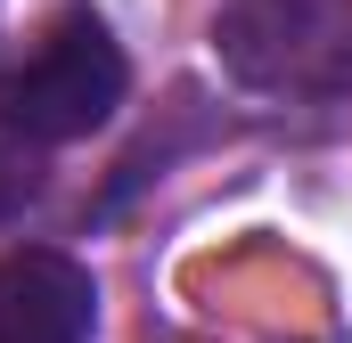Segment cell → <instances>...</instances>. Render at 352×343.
I'll use <instances>...</instances> for the list:
<instances>
[{
	"label": "cell",
	"instance_id": "cell-2",
	"mask_svg": "<svg viewBox=\"0 0 352 343\" xmlns=\"http://www.w3.org/2000/svg\"><path fill=\"white\" fill-rule=\"evenodd\" d=\"M131 90V66H123V41L90 16V8H66L41 49L0 82V123L25 139V147H66V139H90L98 123H115Z\"/></svg>",
	"mask_w": 352,
	"mask_h": 343
},
{
	"label": "cell",
	"instance_id": "cell-4",
	"mask_svg": "<svg viewBox=\"0 0 352 343\" xmlns=\"http://www.w3.org/2000/svg\"><path fill=\"white\" fill-rule=\"evenodd\" d=\"M33 188H41V147H25V139L0 123V221H8Z\"/></svg>",
	"mask_w": 352,
	"mask_h": 343
},
{
	"label": "cell",
	"instance_id": "cell-3",
	"mask_svg": "<svg viewBox=\"0 0 352 343\" xmlns=\"http://www.w3.org/2000/svg\"><path fill=\"white\" fill-rule=\"evenodd\" d=\"M98 278L58 246L0 254V343H90Z\"/></svg>",
	"mask_w": 352,
	"mask_h": 343
},
{
	"label": "cell",
	"instance_id": "cell-1",
	"mask_svg": "<svg viewBox=\"0 0 352 343\" xmlns=\"http://www.w3.org/2000/svg\"><path fill=\"white\" fill-rule=\"evenodd\" d=\"M213 58L254 98L336 106L352 98V0H230L213 16Z\"/></svg>",
	"mask_w": 352,
	"mask_h": 343
}]
</instances>
